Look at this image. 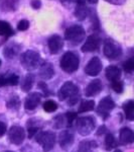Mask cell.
Returning <instances> with one entry per match:
<instances>
[{"instance_id":"36","label":"cell","mask_w":134,"mask_h":152,"mask_svg":"<svg viewBox=\"0 0 134 152\" xmlns=\"http://www.w3.org/2000/svg\"><path fill=\"white\" fill-rule=\"evenodd\" d=\"M29 28V23L26 19H22V20H20L18 23L17 24V28H18V31H26Z\"/></svg>"},{"instance_id":"17","label":"cell","mask_w":134,"mask_h":152,"mask_svg":"<svg viewBox=\"0 0 134 152\" xmlns=\"http://www.w3.org/2000/svg\"><path fill=\"white\" fill-rule=\"evenodd\" d=\"M19 82V77L14 73H7L5 75L0 76V87L8 86V85H17Z\"/></svg>"},{"instance_id":"21","label":"cell","mask_w":134,"mask_h":152,"mask_svg":"<svg viewBox=\"0 0 134 152\" xmlns=\"http://www.w3.org/2000/svg\"><path fill=\"white\" fill-rule=\"evenodd\" d=\"M19 51H20V46L15 43H11L4 49L3 54L7 59H12L15 57L16 55H18Z\"/></svg>"},{"instance_id":"12","label":"cell","mask_w":134,"mask_h":152,"mask_svg":"<svg viewBox=\"0 0 134 152\" xmlns=\"http://www.w3.org/2000/svg\"><path fill=\"white\" fill-rule=\"evenodd\" d=\"M41 94L40 92H31L27 95L24 102V107L28 111H32L37 107V105L40 104Z\"/></svg>"},{"instance_id":"45","label":"cell","mask_w":134,"mask_h":152,"mask_svg":"<svg viewBox=\"0 0 134 152\" xmlns=\"http://www.w3.org/2000/svg\"><path fill=\"white\" fill-rule=\"evenodd\" d=\"M0 65H1V61H0Z\"/></svg>"},{"instance_id":"1","label":"cell","mask_w":134,"mask_h":152,"mask_svg":"<svg viewBox=\"0 0 134 152\" xmlns=\"http://www.w3.org/2000/svg\"><path fill=\"white\" fill-rule=\"evenodd\" d=\"M75 125H76L78 133L81 134L82 136H88L93 132L96 127V120L91 116L77 118L75 121Z\"/></svg>"},{"instance_id":"4","label":"cell","mask_w":134,"mask_h":152,"mask_svg":"<svg viewBox=\"0 0 134 152\" xmlns=\"http://www.w3.org/2000/svg\"><path fill=\"white\" fill-rule=\"evenodd\" d=\"M20 61H21V64L23 65V67L26 68V69H28V70L35 69V68L40 65V54L37 52H35V51L28 50L21 55Z\"/></svg>"},{"instance_id":"6","label":"cell","mask_w":134,"mask_h":152,"mask_svg":"<svg viewBox=\"0 0 134 152\" xmlns=\"http://www.w3.org/2000/svg\"><path fill=\"white\" fill-rule=\"evenodd\" d=\"M79 94V87L72 81H67L63 84V86L60 88L58 92V96L60 100H66L71 97L78 95Z\"/></svg>"},{"instance_id":"8","label":"cell","mask_w":134,"mask_h":152,"mask_svg":"<svg viewBox=\"0 0 134 152\" xmlns=\"http://www.w3.org/2000/svg\"><path fill=\"white\" fill-rule=\"evenodd\" d=\"M9 141L14 145H21L25 139V132L22 127L20 126H12L8 132Z\"/></svg>"},{"instance_id":"3","label":"cell","mask_w":134,"mask_h":152,"mask_svg":"<svg viewBox=\"0 0 134 152\" xmlns=\"http://www.w3.org/2000/svg\"><path fill=\"white\" fill-rule=\"evenodd\" d=\"M55 134L52 131H43L36 134V142L40 144L45 152L50 151L55 147Z\"/></svg>"},{"instance_id":"31","label":"cell","mask_w":134,"mask_h":152,"mask_svg":"<svg viewBox=\"0 0 134 152\" xmlns=\"http://www.w3.org/2000/svg\"><path fill=\"white\" fill-rule=\"evenodd\" d=\"M65 118H66V125H67L68 127H72L73 124L75 123V121H76V119L78 118V116H77V114L71 112V113H66Z\"/></svg>"},{"instance_id":"19","label":"cell","mask_w":134,"mask_h":152,"mask_svg":"<svg viewBox=\"0 0 134 152\" xmlns=\"http://www.w3.org/2000/svg\"><path fill=\"white\" fill-rule=\"evenodd\" d=\"M55 75V70L53 67L50 63H45V64L41 65L40 69V76L43 78V80H48Z\"/></svg>"},{"instance_id":"35","label":"cell","mask_w":134,"mask_h":152,"mask_svg":"<svg viewBox=\"0 0 134 152\" xmlns=\"http://www.w3.org/2000/svg\"><path fill=\"white\" fill-rule=\"evenodd\" d=\"M112 88L114 89V91L117 92V94H121L123 91V83L122 81L119 80H116V81L112 82Z\"/></svg>"},{"instance_id":"34","label":"cell","mask_w":134,"mask_h":152,"mask_svg":"<svg viewBox=\"0 0 134 152\" xmlns=\"http://www.w3.org/2000/svg\"><path fill=\"white\" fill-rule=\"evenodd\" d=\"M123 68L125 71H127V72L131 73L132 71L134 70V60L133 58H130L128 59L127 61H125V62L123 63Z\"/></svg>"},{"instance_id":"42","label":"cell","mask_w":134,"mask_h":152,"mask_svg":"<svg viewBox=\"0 0 134 152\" xmlns=\"http://www.w3.org/2000/svg\"><path fill=\"white\" fill-rule=\"evenodd\" d=\"M62 2H77L78 0H61Z\"/></svg>"},{"instance_id":"40","label":"cell","mask_w":134,"mask_h":152,"mask_svg":"<svg viewBox=\"0 0 134 152\" xmlns=\"http://www.w3.org/2000/svg\"><path fill=\"white\" fill-rule=\"evenodd\" d=\"M106 1L112 4H119V5H120V4H123L126 0H106Z\"/></svg>"},{"instance_id":"13","label":"cell","mask_w":134,"mask_h":152,"mask_svg":"<svg viewBox=\"0 0 134 152\" xmlns=\"http://www.w3.org/2000/svg\"><path fill=\"white\" fill-rule=\"evenodd\" d=\"M102 89H103V84H102L101 80L94 79L87 85L86 89H85V94L86 96H94V95L100 94Z\"/></svg>"},{"instance_id":"29","label":"cell","mask_w":134,"mask_h":152,"mask_svg":"<svg viewBox=\"0 0 134 152\" xmlns=\"http://www.w3.org/2000/svg\"><path fill=\"white\" fill-rule=\"evenodd\" d=\"M117 145V141L115 139V137L112 134L108 133L105 137V146H106V150H112L113 148H115Z\"/></svg>"},{"instance_id":"11","label":"cell","mask_w":134,"mask_h":152,"mask_svg":"<svg viewBox=\"0 0 134 152\" xmlns=\"http://www.w3.org/2000/svg\"><path fill=\"white\" fill-rule=\"evenodd\" d=\"M102 70V63L98 57H93L85 67V73L89 76L98 75Z\"/></svg>"},{"instance_id":"25","label":"cell","mask_w":134,"mask_h":152,"mask_svg":"<svg viewBox=\"0 0 134 152\" xmlns=\"http://www.w3.org/2000/svg\"><path fill=\"white\" fill-rule=\"evenodd\" d=\"M19 0H1V7L4 11H13L17 9Z\"/></svg>"},{"instance_id":"38","label":"cell","mask_w":134,"mask_h":152,"mask_svg":"<svg viewBox=\"0 0 134 152\" xmlns=\"http://www.w3.org/2000/svg\"><path fill=\"white\" fill-rule=\"evenodd\" d=\"M7 130V127H6V124L4 122H1L0 121V137H2L4 134H5Z\"/></svg>"},{"instance_id":"15","label":"cell","mask_w":134,"mask_h":152,"mask_svg":"<svg viewBox=\"0 0 134 152\" xmlns=\"http://www.w3.org/2000/svg\"><path fill=\"white\" fill-rule=\"evenodd\" d=\"M64 46L63 39L58 35H53L48 40V49L52 54H58Z\"/></svg>"},{"instance_id":"46","label":"cell","mask_w":134,"mask_h":152,"mask_svg":"<svg viewBox=\"0 0 134 152\" xmlns=\"http://www.w3.org/2000/svg\"><path fill=\"white\" fill-rule=\"evenodd\" d=\"M6 152H11V151H6Z\"/></svg>"},{"instance_id":"20","label":"cell","mask_w":134,"mask_h":152,"mask_svg":"<svg viewBox=\"0 0 134 152\" xmlns=\"http://www.w3.org/2000/svg\"><path fill=\"white\" fill-rule=\"evenodd\" d=\"M106 77L111 82L119 80L121 77V69L117 66H109L106 69Z\"/></svg>"},{"instance_id":"16","label":"cell","mask_w":134,"mask_h":152,"mask_svg":"<svg viewBox=\"0 0 134 152\" xmlns=\"http://www.w3.org/2000/svg\"><path fill=\"white\" fill-rule=\"evenodd\" d=\"M99 39L95 35L89 36L82 47V52H94L99 48Z\"/></svg>"},{"instance_id":"39","label":"cell","mask_w":134,"mask_h":152,"mask_svg":"<svg viewBox=\"0 0 134 152\" xmlns=\"http://www.w3.org/2000/svg\"><path fill=\"white\" fill-rule=\"evenodd\" d=\"M31 6H32L35 9L40 8V6H41L40 0H32V1H31Z\"/></svg>"},{"instance_id":"10","label":"cell","mask_w":134,"mask_h":152,"mask_svg":"<svg viewBox=\"0 0 134 152\" xmlns=\"http://www.w3.org/2000/svg\"><path fill=\"white\" fill-rule=\"evenodd\" d=\"M75 140L74 133L70 130H65L62 131L58 135V143H60L61 148H63L64 150H68L71 146L73 145Z\"/></svg>"},{"instance_id":"44","label":"cell","mask_w":134,"mask_h":152,"mask_svg":"<svg viewBox=\"0 0 134 152\" xmlns=\"http://www.w3.org/2000/svg\"><path fill=\"white\" fill-rule=\"evenodd\" d=\"M114 152H122V151H121V150H120V149H116V150H115V151H114Z\"/></svg>"},{"instance_id":"33","label":"cell","mask_w":134,"mask_h":152,"mask_svg":"<svg viewBox=\"0 0 134 152\" xmlns=\"http://www.w3.org/2000/svg\"><path fill=\"white\" fill-rule=\"evenodd\" d=\"M65 125H66L65 115H64V116L60 115V116H57V117L55 118V122H53V127H55V129H61L62 127H64Z\"/></svg>"},{"instance_id":"43","label":"cell","mask_w":134,"mask_h":152,"mask_svg":"<svg viewBox=\"0 0 134 152\" xmlns=\"http://www.w3.org/2000/svg\"><path fill=\"white\" fill-rule=\"evenodd\" d=\"M88 1H89L90 3H92V4H95V3H97V2H98V0H88Z\"/></svg>"},{"instance_id":"14","label":"cell","mask_w":134,"mask_h":152,"mask_svg":"<svg viewBox=\"0 0 134 152\" xmlns=\"http://www.w3.org/2000/svg\"><path fill=\"white\" fill-rule=\"evenodd\" d=\"M43 127V122L40 119L37 118H32V119L27 121V132H28V138H32L35 135L38 133V131Z\"/></svg>"},{"instance_id":"18","label":"cell","mask_w":134,"mask_h":152,"mask_svg":"<svg viewBox=\"0 0 134 152\" xmlns=\"http://www.w3.org/2000/svg\"><path fill=\"white\" fill-rule=\"evenodd\" d=\"M119 140H120L121 144H131L134 141L133 131L128 127H124V128L120 130Z\"/></svg>"},{"instance_id":"22","label":"cell","mask_w":134,"mask_h":152,"mask_svg":"<svg viewBox=\"0 0 134 152\" xmlns=\"http://www.w3.org/2000/svg\"><path fill=\"white\" fill-rule=\"evenodd\" d=\"M75 15L79 20H84L86 19L88 16V8L85 4V2H80L78 3L76 7V10H75Z\"/></svg>"},{"instance_id":"26","label":"cell","mask_w":134,"mask_h":152,"mask_svg":"<svg viewBox=\"0 0 134 152\" xmlns=\"http://www.w3.org/2000/svg\"><path fill=\"white\" fill-rule=\"evenodd\" d=\"M14 34L11 26L7 21L0 20V36L1 37H10Z\"/></svg>"},{"instance_id":"23","label":"cell","mask_w":134,"mask_h":152,"mask_svg":"<svg viewBox=\"0 0 134 152\" xmlns=\"http://www.w3.org/2000/svg\"><path fill=\"white\" fill-rule=\"evenodd\" d=\"M95 148H97V143L95 141L84 140L80 143L78 152H94Z\"/></svg>"},{"instance_id":"32","label":"cell","mask_w":134,"mask_h":152,"mask_svg":"<svg viewBox=\"0 0 134 152\" xmlns=\"http://www.w3.org/2000/svg\"><path fill=\"white\" fill-rule=\"evenodd\" d=\"M20 105V100H19L18 96H12L10 99L7 102V107L8 109H12V110H17Z\"/></svg>"},{"instance_id":"28","label":"cell","mask_w":134,"mask_h":152,"mask_svg":"<svg viewBox=\"0 0 134 152\" xmlns=\"http://www.w3.org/2000/svg\"><path fill=\"white\" fill-rule=\"evenodd\" d=\"M95 107V102L94 100H83L79 107V113H86L93 111Z\"/></svg>"},{"instance_id":"37","label":"cell","mask_w":134,"mask_h":152,"mask_svg":"<svg viewBox=\"0 0 134 152\" xmlns=\"http://www.w3.org/2000/svg\"><path fill=\"white\" fill-rule=\"evenodd\" d=\"M79 100H80V94L75 95V96H73V97H71V99H68V104H69V105H75L78 102H79Z\"/></svg>"},{"instance_id":"30","label":"cell","mask_w":134,"mask_h":152,"mask_svg":"<svg viewBox=\"0 0 134 152\" xmlns=\"http://www.w3.org/2000/svg\"><path fill=\"white\" fill-rule=\"evenodd\" d=\"M58 109V104L53 100H47V102L43 104V110L48 113H53L55 112Z\"/></svg>"},{"instance_id":"2","label":"cell","mask_w":134,"mask_h":152,"mask_svg":"<svg viewBox=\"0 0 134 152\" xmlns=\"http://www.w3.org/2000/svg\"><path fill=\"white\" fill-rule=\"evenodd\" d=\"M61 68L68 73H73L78 70L80 65L79 57L73 52H67L61 59Z\"/></svg>"},{"instance_id":"9","label":"cell","mask_w":134,"mask_h":152,"mask_svg":"<svg viewBox=\"0 0 134 152\" xmlns=\"http://www.w3.org/2000/svg\"><path fill=\"white\" fill-rule=\"evenodd\" d=\"M114 107H115V102H113V99L110 96H106L99 102L97 112L103 119H107Z\"/></svg>"},{"instance_id":"41","label":"cell","mask_w":134,"mask_h":152,"mask_svg":"<svg viewBox=\"0 0 134 152\" xmlns=\"http://www.w3.org/2000/svg\"><path fill=\"white\" fill-rule=\"evenodd\" d=\"M105 131H106V127L105 126H101L99 128V131H98V133H97V134H98V135H100L101 133L103 134V133H105Z\"/></svg>"},{"instance_id":"24","label":"cell","mask_w":134,"mask_h":152,"mask_svg":"<svg viewBox=\"0 0 134 152\" xmlns=\"http://www.w3.org/2000/svg\"><path fill=\"white\" fill-rule=\"evenodd\" d=\"M124 114H125L126 119L129 121L134 120V102L133 100H128L123 104Z\"/></svg>"},{"instance_id":"7","label":"cell","mask_w":134,"mask_h":152,"mask_svg":"<svg viewBox=\"0 0 134 152\" xmlns=\"http://www.w3.org/2000/svg\"><path fill=\"white\" fill-rule=\"evenodd\" d=\"M104 54L110 60H116L122 55V49L114 41L108 40L104 44Z\"/></svg>"},{"instance_id":"27","label":"cell","mask_w":134,"mask_h":152,"mask_svg":"<svg viewBox=\"0 0 134 152\" xmlns=\"http://www.w3.org/2000/svg\"><path fill=\"white\" fill-rule=\"evenodd\" d=\"M33 81H35V77H33V75L32 74H27L25 77H24L23 81H22V83H21V89L25 92L29 91L33 85Z\"/></svg>"},{"instance_id":"5","label":"cell","mask_w":134,"mask_h":152,"mask_svg":"<svg viewBox=\"0 0 134 152\" xmlns=\"http://www.w3.org/2000/svg\"><path fill=\"white\" fill-rule=\"evenodd\" d=\"M65 38L71 43L78 45L85 39V29L81 26H72L66 29Z\"/></svg>"}]
</instances>
